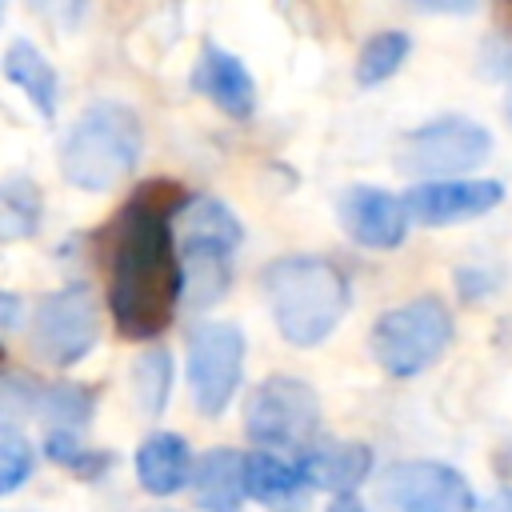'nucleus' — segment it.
<instances>
[{"label":"nucleus","mask_w":512,"mask_h":512,"mask_svg":"<svg viewBox=\"0 0 512 512\" xmlns=\"http://www.w3.org/2000/svg\"><path fill=\"white\" fill-rule=\"evenodd\" d=\"M192 196L172 180H148L124 204L112 224L108 256V308L128 340H152L172 324L176 300L184 296L180 252L172 220Z\"/></svg>","instance_id":"f257e3e1"},{"label":"nucleus","mask_w":512,"mask_h":512,"mask_svg":"<svg viewBox=\"0 0 512 512\" xmlns=\"http://www.w3.org/2000/svg\"><path fill=\"white\" fill-rule=\"evenodd\" d=\"M260 288L276 332L296 348L328 340L352 300L348 276L324 256H280L260 272Z\"/></svg>","instance_id":"f03ea898"},{"label":"nucleus","mask_w":512,"mask_h":512,"mask_svg":"<svg viewBox=\"0 0 512 512\" xmlns=\"http://www.w3.org/2000/svg\"><path fill=\"white\" fill-rule=\"evenodd\" d=\"M144 148L140 116L120 100H96L80 112L60 144V172L84 192H104L120 184Z\"/></svg>","instance_id":"7ed1b4c3"},{"label":"nucleus","mask_w":512,"mask_h":512,"mask_svg":"<svg viewBox=\"0 0 512 512\" xmlns=\"http://www.w3.org/2000/svg\"><path fill=\"white\" fill-rule=\"evenodd\" d=\"M180 272L192 308L216 304L232 284V252L244 236L236 212L216 196H192L180 212Z\"/></svg>","instance_id":"20e7f679"},{"label":"nucleus","mask_w":512,"mask_h":512,"mask_svg":"<svg viewBox=\"0 0 512 512\" xmlns=\"http://www.w3.org/2000/svg\"><path fill=\"white\" fill-rule=\"evenodd\" d=\"M452 340V312L436 296L404 300L376 316L368 332L372 360L388 376H416L440 360V352Z\"/></svg>","instance_id":"39448f33"},{"label":"nucleus","mask_w":512,"mask_h":512,"mask_svg":"<svg viewBox=\"0 0 512 512\" xmlns=\"http://www.w3.org/2000/svg\"><path fill=\"white\" fill-rule=\"evenodd\" d=\"M244 432L260 452H308L320 440V396L296 376H268L244 400Z\"/></svg>","instance_id":"423d86ee"},{"label":"nucleus","mask_w":512,"mask_h":512,"mask_svg":"<svg viewBox=\"0 0 512 512\" xmlns=\"http://www.w3.org/2000/svg\"><path fill=\"white\" fill-rule=\"evenodd\" d=\"M492 152V132L468 116H440L408 132L396 148V168L424 180H460Z\"/></svg>","instance_id":"0eeeda50"},{"label":"nucleus","mask_w":512,"mask_h":512,"mask_svg":"<svg viewBox=\"0 0 512 512\" xmlns=\"http://www.w3.org/2000/svg\"><path fill=\"white\" fill-rule=\"evenodd\" d=\"M244 376V332L232 320H200L188 332V388L200 416H220Z\"/></svg>","instance_id":"6e6552de"},{"label":"nucleus","mask_w":512,"mask_h":512,"mask_svg":"<svg viewBox=\"0 0 512 512\" xmlns=\"http://www.w3.org/2000/svg\"><path fill=\"white\" fill-rule=\"evenodd\" d=\"M100 336V316H96V300L88 288L72 284V288H60L52 296L40 300L36 308V320H32V352L52 364V368H72L80 364L92 344Z\"/></svg>","instance_id":"1a4fd4ad"},{"label":"nucleus","mask_w":512,"mask_h":512,"mask_svg":"<svg viewBox=\"0 0 512 512\" xmlns=\"http://www.w3.org/2000/svg\"><path fill=\"white\" fill-rule=\"evenodd\" d=\"M380 496L392 512H476V492L464 472L440 460H400L384 468Z\"/></svg>","instance_id":"9d476101"},{"label":"nucleus","mask_w":512,"mask_h":512,"mask_svg":"<svg viewBox=\"0 0 512 512\" xmlns=\"http://www.w3.org/2000/svg\"><path fill=\"white\" fill-rule=\"evenodd\" d=\"M404 212L408 224H424V228H444V224H460V220H476L484 212H492L504 200V184L500 180H416L404 196Z\"/></svg>","instance_id":"9b49d317"},{"label":"nucleus","mask_w":512,"mask_h":512,"mask_svg":"<svg viewBox=\"0 0 512 512\" xmlns=\"http://www.w3.org/2000/svg\"><path fill=\"white\" fill-rule=\"evenodd\" d=\"M340 224L364 248H396L408 232V212L400 196L372 184H352L340 196Z\"/></svg>","instance_id":"f8f14e48"},{"label":"nucleus","mask_w":512,"mask_h":512,"mask_svg":"<svg viewBox=\"0 0 512 512\" xmlns=\"http://www.w3.org/2000/svg\"><path fill=\"white\" fill-rule=\"evenodd\" d=\"M192 88L200 96H208L224 116H236V120H248L252 108H256V80L248 76V68L240 64L236 52L204 40L200 48V60L192 68Z\"/></svg>","instance_id":"ddd939ff"},{"label":"nucleus","mask_w":512,"mask_h":512,"mask_svg":"<svg viewBox=\"0 0 512 512\" xmlns=\"http://www.w3.org/2000/svg\"><path fill=\"white\" fill-rule=\"evenodd\" d=\"M292 464L300 468L308 488H324V492H336V496H356V488L372 472V448L352 444V440H324L320 436Z\"/></svg>","instance_id":"4468645a"},{"label":"nucleus","mask_w":512,"mask_h":512,"mask_svg":"<svg viewBox=\"0 0 512 512\" xmlns=\"http://www.w3.org/2000/svg\"><path fill=\"white\" fill-rule=\"evenodd\" d=\"M244 484H248V496L268 512H308L312 504V488L300 476V468L260 448L244 456Z\"/></svg>","instance_id":"2eb2a0df"},{"label":"nucleus","mask_w":512,"mask_h":512,"mask_svg":"<svg viewBox=\"0 0 512 512\" xmlns=\"http://www.w3.org/2000/svg\"><path fill=\"white\" fill-rule=\"evenodd\" d=\"M192 448L176 432H152L136 448V480L148 496H176L192 480Z\"/></svg>","instance_id":"dca6fc26"},{"label":"nucleus","mask_w":512,"mask_h":512,"mask_svg":"<svg viewBox=\"0 0 512 512\" xmlns=\"http://www.w3.org/2000/svg\"><path fill=\"white\" fill-rule=\"evenodd\" d=\"M192 492L204 512H240L248 496L244 456L236 448H208L192 468Z\"/></svg>","instance_id":"f3484780"},{"label":"nucleus","mask_w":512,"mask_h":512,"mask_svg":"<svg viewBox=\"0 0 512 512\" xmlns=\"http://www.w3.org/2000/svg\"><path fill=\"white\" fill-rule=\"evenodd\" d=\"M4 76L36 104L40 116H48V120L56 116V68L32 40L20 36L4 48Z\"/></svg>","instance_id":"a211bd4d"},{"label":"nucleus","mask_w":512,"mask_h":512,"mask_svg":"<svg viewBox=\"0 0 512 512\" xmlns=\"http://www.w3.org/2000/svg\"><path fill=\"white\" fill-rule=\"evenodd\" d=\"M40 216H44V200L28 176L0 180V244H16V240L36 236Z\"/></svg>","instance_id":"6ab92c4d"},{"label":"nucleus","mask_w":512,"mask_h":512,"mask_svg":"<svg viewBox=\"0 0 512 512\" xmlns=\"http://www.w3.org/2000/svg\"><path fill=\"white\" fill-rule=\"evenodd\" d=\"M408 52H412V40L400 28H384L376 36H368L360 56H356V80L368 84V88L384 84L388 76H396V68L408 60Z\"/></svg>","instance_id":"aec40b11"},{"label":"nucleus","mask_w":512,"mask_h":512,"mask_svg":"<svg viewBox=\"0 0 512 512\" xmlns=\"http://www.w3.org/2000/svg\"><path fill=\"white\" fill-rule=\"evenodd\" d=\"M132 380H136V400H140L144 416H160L168 404V392H172V356L164 348L144 352L132 368Z\"/></svg>","instance_id":"412c9836"},{"label":"nucleus","mask_w":512,"mask_h":512,"mask_svg":"<svg viewBox=\"0 0 512 512\" xmlns=\"http://www.w3.org/2000/svg\"><path fill=\"white\" fill-rule=\"evenodd\" d=\"M36 408L56 424V432H76L92 416V392L80 384H48L36 396Z\"/></svg>","instance_id":"4be33fe9"},{"label":"nucleus","mask_w":512,"mask_h":512,"mask_svg":"<svg viewBox=\"0 0 512 512\" xmlns=\"http://www.w3.org/2000/svg\"><path fill=\"white\" fill-rule=\"evenodd\" d=\"M32 476V444L16 428H0V496L16 492Z\"/></svg>","instance_id":"5701e85b"},{"label":"nucleus","mask_w":512,"mask_h":512,"mask_svg":"<svg viewBox=\"0 0 512 512\" xmlns=\"http://www.w3.org/2000/svg\"><path fill=\"white\" fill-rule=\"evenodd\" d=\"M48 456L56 460V464H64V468H72V472H80V476H96L104 464H108V456H92L80 440H76V432H48Z\"/></svg>","instance_id":"b1692460"},{"label":"nucleus","mask_w":512,"mask_h":512,"mask_svg":"<svg viewBox=\"0 0 512 512\" xmlns=\"http://www.w3.org/2000/svg\"><path fill=\"white\" fill-rule=\"evenodd\" d=\"M16 320H20V300L12 292H0V332L16 328Z\"/></svg>","instance_id":"393cba45"},{"label":"nucleus","mask_w":512,"mask_h":512,"mask_svg":"<svg viewBox=\"0 0 512 512\" xmlns=\"http://www.w3.org/2000/svg\"><path fill=\"white\" fill-rule=\"evenodd\" d=\"M480 512H512V484H504L496 496H488V500L480 504Z\"/></svg>","instance_id":"a878e982"},{"label":"nucleus","mask_w":512,"mask_h":512,"mask_svg":"<svg viewBox=\"0 0 512 512\" xmlns=\"http://www.w3.org/2000/svg\"><path fill=\"white\" fill-rule=\"evenodd\" d=\"M328 512H364V504H360L356 496H336V500L328 504Z\"/></svg>","instance_id":"bb28decb"},{"label":"nucleus","mask_w":512,"mask_h":512,"mask_svg":"<svg viewBox=\"0 0 512 512\" xmlns=\"http://www.w3.org/2000/svg\"><path fill=\"white\" fill-rule=\"evenodd\" d=\"M508 116H512V100H508Z\"/></svg>","instance_id":"cd10ccee"},{"label":"nucleus","mask_w":512,"mask_h":512,"mask_svg":"<svg viewBox=\"0 0 512 512\" xmlns=\"http://www.w3.org/2000/svg\"><path fill=\"white\" fill-rule=\"evenodd\" d=\"M0 360H4V348H0Z\"/></svg>","instance_id":"c85d7f7f"},{"label":"nucleus","mask_w":512,"mask_h":512,"mask_svg":"<svg viewBox=\"0 0 512 512\" xmlns=\"http://www.w3.org/2000/svg\"><path fill=\"white\" fill-rule=\"evenodd\" d=\"M0 16H4V8H0Z\"/></svg>","instance_id":"c756f323"}]
</instances>
